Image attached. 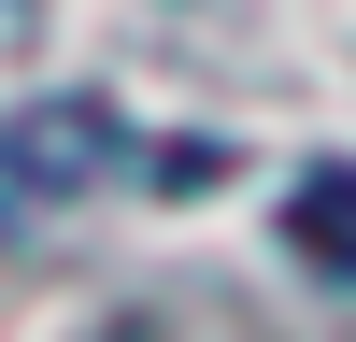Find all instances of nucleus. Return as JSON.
Instances as JSON below:
<instances>
[{"label": "nucleus", "mask_w": 356, "mask_h": 342, "mask_svg": "<svg viewBox=\"0 0 356 342\" xmlns=\"http://www.w3.org/2000/svg\"><path fill=\"white\" fill-rule=\"evenodd\" d=\"M72 171H171V186H186L200 157H143V142H114L100 100H57V114H29V129L0 142V186H72Z\"/></svg>", "instance_id": "nucleus-1"}, {"label": "nucleus", "mask_w": 356, "mask_h": 342, "mask_svg": "<svg viewBox=\"0 0 356 342\" xmlns=\"http://www.w3.org/2000/svg\"><path fill=\"white\" fill-rule=\"evenodd\" d=\"M285 243L314 256V271L356 285V171H300V200H285Z\"/></svg>", "instance_id": "nucleus-2"}]
</instances>
